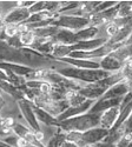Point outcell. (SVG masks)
<instances>
[{
  "label": "cell",
  "instance_id": "cell-16",
  "mask_svg": "<svg viewBox=\"0 0 132 147\" xmlns=\"http://www.w3.org/2000/svg\"><path fill=\"white\" fill-rule=\"evenodd\" d=\"M127 93L125 81H120L116 85H113L112 87H110L100 98L102 99H113V98H123ZM99 98V99H100Z\"/></svg>",
  "mask_w": 132,
  "mask_h": 147
},
{
  "label": "cell",
  "instance_id": "cell-7",
  "mask_svg": "<svg viewBox=\"0 0 132 147\" xmlns=\"http://www.w3.org/2000/svg\"><path fill=\"white\" fill-rule=\"evenodd\" d=\"M30 11L28 8L24 7H14L11 9L8 13L3 18L4 24H11V25H21L30 18Z\"/></svg>",
  "mask_w": 132,
  "mask_h": 147
},
{
  "label": "cell",
  "instance_id": "cell-12",
  "mask_svg": "<svg viewBox=\"0 0 132 147\" xmlns=\"http://www.w3.org/2000/svg\"><path fill=\"white\" fill-rule=\"evenodd\" d=\"M99 27L89 26L81 31H78L74 33V44L79 41H90L93 39L99 38Z\"/></svg>",
  "mask_w": 132,
  "mask_h": 147
},
{
  "label": "cell",
  "instance_id": "cell-14",
  "mask_svg": "<svg viewBox=\"0 0 132 147\" xmlns=\"http://www.w3.org/2000/svg\"><path fill=\"white\" fill-rule=\"evenodd\" d=\"M111 57L120 61L122 64L126 63V61L132 60V45L131 44H124L119 46L117 50H114L112 53H110Z\"/></svg>",
  "mask_w": 132,
  "mask_h": 147
},
{
  "label": "cell",
  "instance_id": "cell-28",
  "mask_svg": "<svg viewBox=\"0 0 132 147\" xmlns=\"http://www.w3.org/2000/svg\"><path fill=\"white\" fill-rule=\"evenodd\" d=\"M3 20V17H1V7H0V21Z\"/></svg>",
  "mask_w": 132,
  "mask_h": 147
},
{
  "label": "cell",
  "instance_id": "cell-19",
  "mask_svg": "<svg viewBox=\"0 0 132 147\" xmlns=\"http://www.w3.org/2000/svg\"><path fill=\"white\" fill-rule=\"evenodd\" d=\"M132 17V1H119L116 18Z\"/></svg>",
  "mask_w": 132,
  "mask_h": 147
},
{
  "label": "cell",
  "instance_id": "cell-29",
  "mask_svg": "<svg viewBox=\"0 0 132 147\" xmlns=\"http://www.w3.org/2000/svg\"><path fill=\"white\" fill-rule=\"evenodd\" d=\"M85 147H93V146H85Z\"/></svg>",
  "mask_w": 132,
  "mask_h": 147
},
{
  "label": "cell",
  "instance_id": "cell-22",
  "mask_svg": "<svg viewBox=\"0 0 132 147\" xmlns=\"http://www.w3.org/2000/svg\"><path fill=\"white\" fill-rule=\"evenodd\" d=\"M104 26H105V35H104V36H105L106 39L113 38V36L117 34V32L119 31V27L116 25L113 21L106 24V25H104Z\"/></svg>",
  "mask_w": 132,
  "mask_h": 147
},
{
  "label": "cell",
  "instance_id": "cell-21",
  "mask_svg": "<svg viewBox=\"0 0 132 147\" xmlns=\"http://www.w3.org/2000/svg\"><path fill=\"white\" fill-rule=\"evenodd\" d=\"M4 34L5 38H13V36L19 34V25H11V24H5V28H4Z\"/></svg>",
  "mask_w": 132,
  "mask_h": 147
},
{
  "label": "cell",
  "instance_id": "cell-2",
  "mask_svg": "<svg viewBox=\"0 0 132 147\" xmlns=\"http://www.w3.org/2000/svg\"><path fill=\"white\" fill-rule=\"evenodd\" d=\"M57 73H59L60 76L68 78V79H73L83 82H97L100 81L105 78H107L112 73L105 72L103 69H86V68H76L72 66H66L64 68L58 69Z\"/></svg>",
  "mask_w": 132,
  "mask_h": 147
},
{
  "label": "cell",
  "instance_id": "cell-6",
  "mask_svg": "<svg viewBox=\"0 0 132 147\" xmlns=\"http://www.w3.org/2000/svg\"><path fill=\"white\" fill-rule=\"evenodd\" d=\"M107 90L109 88H107L105 86V84L100 80L97 82L85 84V86H84L80 91H78V93L81 94L83 96H85L89 100H98Z\"/></svg>",
  "mask_w": 132,
  "mask_h": 147
},
{
  "label": "cell",
  "instance_id": "cell-11",
  "mask_svg": "<svg viewBox=\"0 0 132 147\" xmlns=\"http://www.w3.org/2000/svg\"><path fill=\"white\" fill-rule=\"evenodd\" d=\"M68 108V104L66 100H51L44 108L45 112H47L51 117L58 118L60 114H63L66 109Z\"/></svg>",
  "mask_w": 132,
  "mask_h": 147
},
{
  "label": "cell",
  "instance_id": "cell-3",
  "mask_svg": "<svg viewBox=\"0 0 132 147\" xmlns=\"http://www.w3.org/2000/svg\"><path fill=\"white\" fill-rule=\"evenodd\" d=\"M50 25L57 26L59 28L67 30L71 32H78L84 28H86L90 26V22L87 18H83V17H74V16H67V14H58L52 21Z\"/></svg>",
  "mask_w": 132,
  "mask_h": 147
},
{
  "label": "cell",
  "instance_id": "cell-4",
  "mask_svg": "<svg viewBox=\"0 0 132 147\" xmlns=\"http://www.w3.org/2000/svg\"><path fill=\"white\" fill-rule=\"evenodd\" d=\"M18 108H19V112L25 121V124L27 125V127L30 129H32L33 132H40V126H39V122L35 119L34 112H33V105L31 101H28L27 99H20L17 101Z\"/></svg>",
  "mask_w": 132,
  "mask_h": 147
},
{
  "label": "cell",
  "instance_id": "cell-13",
  "mask_svg": "<svg viewBox=\"0 0 132 147\" xmlns=\"http://www.w3.org/2000/svg\"><path fill=\"white\" fill-rule=\"evenodd\" d=\"M98 63H99L100 69H103L105 72H109V73L119 72V71H120V68L123 67V64L120 63V61H118L117 59H114L110 54L104 57L103 59H100Z\"/></svg>",
  "mask_w": 132,
  "mask_h": 147
},
{
  "label": "cell",
  "instance_id": "cell-18",
  "mask_svg": "<svg viewBox=\"0 0 132 147\" xmlns=\"http://www.w3.org/2000/svg\"><path fill=\"white\" fill-rule=\"evenodd\" d=\"M35 34V36L38 38H45V39H52L53 36L58 33L59 27L53 26V25H49V26H45L41 28H37V30H32Z\"/></svg>",
  "mask_w": 132,
  "mask_h": 147
},
{
  "label": "cell",
  "instance_id": "cell-15",
  "mask_svg": "<svg viewBox=\"0 0 132 147\" xmlns=\"http://www.w3.org/2000/svg\"><path fill=\"white\" fill-rule=\"evenodd\" d=\"M33 105V104H32ZM33 112L35 115V119L39 122V125H46V126H59V122L57 121L56 118L51 117L47 112H45L44 109L38 108L33 105Z\"/></svg>",
  "mask_w": 132,
  "mask_h": 147
},
{
  "label": "cell",
  "instance_id": "cell-24",
  "mask_svg": "<svg viewBox=\"0 0 132 147\" xmlns=\"http://www.w3.org/2000/svg\"><path fill=\"white\" fill-rule=\"evenodd\" d=\"M44 9H45V1H34V4L28 8L30 14L39 13V12H43Z\"/></svg>",
  "mask_w": 132,
  "mask_h": 147
},
{
  "label": "cell",
  "instance_id": "cell-27",
  "mask_svg": "<svg viewBox=\"0 0 132 147\" xmlns=\"http://www.w3.org/2000/svg\"><path fill=\"white\" fill-rule=\"evenodd\" d=\"M125 85H126V90H127V93H132V80L125 81Z\"/></svg>",
  "mask_w": 132,
  "mask_h": 147
},
{
  "label": "cell",
  "instance_id": "cell-9",
  "mask_svg": "<svg viewBox=\"0 0 132 147\" xmlns=\"http://www.w3.org/2000/svg\"><path fill=\"white\" fill-rule=\"evenodd\" d=\"M94 102H95V100H86L85 102L79 105V106L68 107L63 114H60L56 119L59 122V121H63V120H66V119H70V118H73V117H78V115H81V114L89 113L90 108L93 106Z\"/></svg>",
  "mask_w": 132,
  "mask_h": 147
},
{
  "label": "cell",
  "instance_id": "cell-1",
  "mask_svg": "<svg viewBox=\"0 0 132 147\" xmlns=\"http://www.w3.org/2000/svg\"><path fill=\"white\" fill-rule=\"evenodd\" d=\"M100 113H85L59 121V128L63 132H85L99 126Z\"/></svg>",
  "mask_w": 132,
  "mask_h": 147
},
{
  "label": "cell",
  "instance_id": "cell-17",
  "mask_svg": "<svg viewBox=\"0 0 132 147\" xmlns=\"http://www.w3.org/2000/svg\"><path fill=\"white\" fill-rule=\"evenodd\" d=\"M18 38H19V41H20V44H21L22 47L30 48L33 45V42H34L35 34H34V32L32 30L27 28V26H26L25 30L20 31V33L18 34Z\"/></svg>",
  "mask_w": 132,
  "mask_h": 147
},
{
  "label": "cell",
  "instance_id": "cell-23",
  "mask_svg": "<svg viewBox=\"0 0 132 147\" xmlns=\"http://www.w3.org/2000/svg\"><path fill=\"white\" fill-rule=\"evenodd\" d=\"M119 1H100L99 5L95 7V9L93 11V13H99V12H104L106 9H109L111 7H114Z\"/></svg>",
  "mask_w": 132,
  "mask_h": 147
},
{
  "label": "cell",
  "instance_id": "cell-26",
  "mask_svg": "<svg viewBox=\"0 0 132 147\" xmlns=\"http://www.w3.org/2000/svg\"><path fill=\"white\" fill-rule=\"evenodd\" d=\"M60 147H79L77 144L74 142H71V141H67V140H64L60 145Z\"/></svg>",
  "mask_w": 132,
  "mask_h": 147
},
{
  "label": "cell",
  "instance_id": "cell-10",
  "mask_svg": "<svg viewBox=\"0 0 132 147\" xmlns=\"http://www.w3.org/2000/svg\"><path fill=\"white\" fill-rule=\"evenodd\" d=\"M123 98H113V99H98L95 100V102L93 104V106L90 108L89 113H103L104 111L112 107H117L120 106Z\"/></svg>",
  "mask_w": 132,
  "mask_h": 147
},
{
  "label": "cell",
  "instance_id": "cell-5",
  "mask_svg": "<svg viewBox=\"0 0 132 147\" xmlns=\"http://www.w3.org/2000/svg\"><path fill=\"white\" fill-rule=\"evenodd\" d=\"M110 131L104 129L102 127H94L89 131H85L81 133V142L80 147H85V146H92L98 142H102L105 140V138L109 136Z\"/></svg>",
  "mask_w": 132,
  "mask_h": 147
},
{
  "label": "cell",
  "instance_id": "cell-8",
  "mask_svg": "<svg viewBox=\"0 0 132 147\" xmlns=\"http://www.w3.org/2000/svg\"><path fill=\"white\" fill-rule=\"evenodd\" d=\"M119 114H120V106L112 107V108H109V109H106V111H104L103 113H100L99 127L107 129V131H111L118 120Z\"/></svg>",
  "mask_w": 132,
  "mask_h": 147
},
{
  "label": "cell",
  "instance_id": "cell-25",
  "mask_svg": "<svg viewBox=\"0 0 132 147\" xmlns=\"http://www.w3.org/2000/svg\"><path fill=\"white\" fill-rule=\"evenodd\" d=\"M4 28H5V24L3 21H0V41H5V34H4Z\"/></svg>",
  "mask_w": 132,
  "mask_h": 147
},
{
  "label": "cell",
  "instance_id": "cell-20",
  "mask_svg": "<svg viewBox=\"0 0 132 147\" xmlns=\"http://www.w3.org/2000/svg\"><path fill=\"white\" fill-rule=\"evenodd\" d=\"M119 72H120V74H122L124 81L132 80V60L124 63L123 67L120 68V71H119Z\"/></svg>",
  "mask_w": 132,
  "mask_h": 147
}]
</instances>
